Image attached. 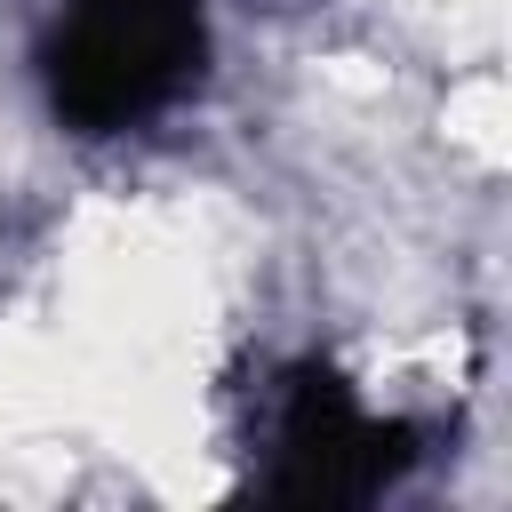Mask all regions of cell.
<instances>
[{"instance_id":"7a4b0ae2","label":"cell","mask_w":512,"mask_h":512,"mask_svg":"<svg viewBox=\"0 0 512 512\" xmlns=\"http://www.w3.org/2000/svg\"><path fill=\"white\" fill-rule=\"evenodd\" d=\"M416 464V432L384 424L352 400L344 376L328 368H296L280 384L272 408V464H264V496L280 504H360L376 488H392Z\"/></svg>"},{"instance_id":"6da1fadb","label":"cell","mask_w":512,"mask_h":512,"mask_svg":"<svg viewBox=\"0 0 512 512\" xmlns=\"http://www.w3.org/2000/svg\"><path fill=\"white\" fill-rule=\"evenodd\" d=\"M208 56L200 0H72L40 48L48 104L80 136H120L168 112Z\"/></svg>"}]
</instances>
